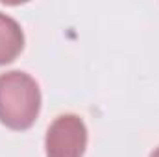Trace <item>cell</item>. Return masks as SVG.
<instances>
[{"label":"cell","instance_id":"277c9868","mask_svg":"<svg viewBox=\"0 0 159 157\" xmlns=\"http://www.w3.org/2000/svg\"><path fill=\"white\" fill-rule=\"evenodd\" d=\"M150 157H159V148H156V150H154V154H152Z\"/></svg>","mask_w":159,"mask_h":157},{"label":"cell","instance_id":"3957f363","mask_svg":"<svg viewBox=\"0 0 159 157\" xmlns=\"http://www.w3.org/2000/svg\"><path fill=\"white\" fill-rule=\"evenodd\" d=\"M24 48V34L15 19L0 13V65L11 63Z\"/></svg>","mask_w":159,"mask_h":157},{"label":"cell","instance_id":"7a4b0ae2","mask_svg":"<svg viewBox=\"0 0 159 157\" xmlns=\"http://www.w3.org/2000/svg\"><path fill=\"white\" fill-rule=\"evenodd\" d=\"M46 157H83L87 148V128L78 115L57 117L46 131Z\"/></svg>","mask_w":159,"mask_h":157},{"label":"cell","instance_id":"6da1fadb","mask_svg":"<svg viewBox=\"0 0 159 157\" xmlns=\"http://www.w3.org/2000/svg\"><path fill=\"white\" fill-rule=\"evenodd\" d=\"M41 91L37 81L20 70L0 74V122L9 129H28L39 117Z\"/></svg>","mask_w":159,"mask_h":157}]
</instances>
